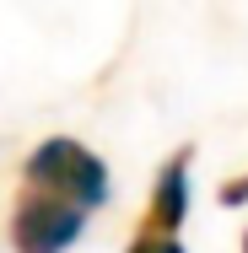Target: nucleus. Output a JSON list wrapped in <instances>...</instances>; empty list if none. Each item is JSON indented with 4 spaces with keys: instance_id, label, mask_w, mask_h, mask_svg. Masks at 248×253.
<instances>
[{
    "instance_id": "423d86ee",
    "label": "nucleus",
    "mask_w": 248,
    "mask_h": 253,
    "mask_svg": "<svg viewBox=\"0 0 248 253\" xmlns=\"http://www.w3.org/2000/svg\"><path fill=\"white\" fill-rule=\"evenodd\" d=\"M243 253H248V237H243Z\"/></svg>"
},
{
    "instance_id": "f257e3e1",
    "label": "nucleus",
    "mask_w": 248,
    "mask_h": 253,
    "mask_svg": "<svg viewBox=\"0 0 248 253\" xmlns=\"http://www.w3.org/2000/svg\"><path fill=\"white\" fill-rule=\"evenodd\" d=\"M22 178H27V189H44V194L76 205V210L108 205V162L70 135H49L44 146H33Z\"/></svg>"
},
{
    "instance_id": "7ed1b4c3",
    "label": "nucleus",
    "mask_w": 248,
    "mask_h": 253,
    "mask_svg": "<svg viewBox=\"0 0 248 253\" xmlns=\"http://www.w3.org/2000/svg\"><path fill=\"white\" fill-rule=\"evenodd\" d=\"M189 162H195V151L184 146L178 156H167L156 167V183H151V200H146V232L151 237H178V226L189 215Z\"/></svg>"
},
{
    "instance_id": "39448f33",
    "label": "nucleus",
    "mask_w": 248,
    "mask_h": 253,
    "mask_svg": "<svg viewBox=\"0 0 248 253\" xmlns=\"http://www.w3.org/2000/svg\"><path fill=\"white\" fill-rule=\"evenodd\" d=\"M221 205H248V172L232 178V183H221Z\"/></svg>"
},
{
    "instance_id": "f03ea898",
    "label": "nucleus",
    "mask_w": 248,
    "mask_h": 253,
    "mask_svg": "<svg viewBox=\"0 0 248 253\" xmlns=\"http://www.w3.org/2000/svg\"><path fill=\"white\" fill-rule=\"evenodd\" d=\"M87 232V210L54 200L44 189H22L11 205V248L16 253H65Z\"/></svg>"
},
{
    "instance_id": "20e7f679",
    "label": "nucleus",
    "mask_w": 248,
    "mask_h": 253,
    "mask_svg": "<svg viewBox=\"0 0 248 253\" xmlns=\"http://www.w3.org/2000/svg\"><path fill=\"white\" fill-rule=\"evenodd\" d=\"M124 253H184V243H178V237H151V232H141Z\"/></svg>"
}]
</instances>
